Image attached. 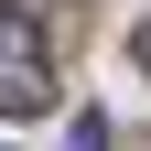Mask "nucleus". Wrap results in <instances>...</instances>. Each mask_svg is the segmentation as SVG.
Instances as JSON below:
<instances>
[{"instance_id":"obj_1","label":"nucleus","mask_w":151,"mask_h":151,"mask_svg":"<svg viewBox=\"0 0 151 151\" xmlns=\"http://www.w3.org/2000/svg\"><path fill=\"white\" fill-rule=\"evenodd\" d=\"M43 108H54V65L22 11H0V119H43Z\"/></svg>"},{"instance_id":"obj_2","label":"nucleus","mask_w":151,"mask_h":151,"mask_svg":"<svg viewBox=\"0 0 151 151\" xmlns=\"http://www.w3.org/2000/svg\"><path fill=\"white\" fill-rule=\"evenodd\" d=\"M65 151H108V119H76V129H65Z\"/></svg>"},{"instance_id":"obj_3","label":"nucleus","mask_w":151,"mask_h":151,"mask_svg":"<svg viewBox=\"0 0 151 151\" xmlns=\"http://www.w3.org/2000/svg\"><path fill=\"white\" fill-rule=\"evenodd\" d=\"M140 65H151V32H140Z\"/></svg>"}]
</instances>
